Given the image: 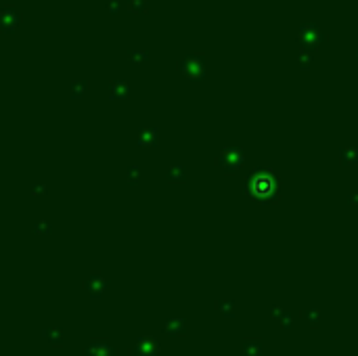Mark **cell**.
Masks as SVG:
<instances>
[{
    "label": "cell",
    "instance_id": "obj_9",
    "mask_svg": "<svg viewBox=\"0 0 358 356\" xmlns=\"http://www.w3.org/2000/svg\"><path fill=\"white\" fill-rule=\"evenodd\" d=\"M356 57H358V50H356Z\"/></svg>",
    "mask_w": 358,
    "mask_h": 356
},
{
    "label": "cell",
    "instance_id": "obj_7",
    "mask_svg": "<svg viewBox=\"0 0 358 356\" xmlns=\"http://www.w3.org/2000/svg\"><path fill=\"white\" fill-rule=\"evenodd\" d=\"M113 90L115 92H128V86L124 82H113Z\"/></svg>",
    "mask_w": 358,
    "mask_h": 356
},
{
    "label": "cell",
    "instance_id": "obj_5",
    "mask_svg": "<svg viewBox=\"0 0 358 356\" xmlns=\"http://www.w3.org/2000/svg\"><path fill=\"white\" fill-rule=\"evenodd\" d=\"M130 57L136 61V63H141V61H145L147 59V50H139V48H132L130 50Z\"/></svg>",
    "mask_w": 358,
    "mask_h": 356
},
{
    "label": "cell",
    "instance_id": "obj_6",
    "mask_svg": "<svg viewBox=\"0 0 358 356\" xmlns=\"http://www.w3.org/2000/svg\"><path fill=\"white\" fill-rule=\"evenodd\" d=\"M105 7H107L109 13H117V11H119V0H107Z\"/></svg>",
    "mask_w": 358,
    "mask_h": 356
},
{
    "label": "cell",
    "instance_id": "obj_8",
    "mask_svg": "<svg viewBox=\"0 0 358 356\" xmlns=\"http://www.w3.org/2000/svg\"><path fill=\"white\" fill-rule=\"evenodd\" d=\"M74 88L80 90V88H86V82H74Z\"/></svg>",
    "mask_w": 358,
    "mask_h": 356
},
{
    "label": "cell",
    "instance_id": "obj_3",
    "mask_svg": "<svg viewBox=\"0 0 358 356\" xmlns=\"http://www.w3.org/2000/svg\"><path fill=\"white\" fill-rule=\"evenodd\" d=\"M182 72H186L189 76H197L203 72V57L201 55H191V57H186L182 61Z\"/></svg>",
    "mask_w": 358,
    "mask_h": 356
},
{
    "label": "cell",
    "instance_id": "obj_4",
    "mask_svg": "<svg viewBox=\"0 0 358 356\" xmlns=\"http://www.w3.org/2000/svg\"><path fill=\"white\" fill-rule=\"evenodd\" d=\"M128 7H130L132 13H145L147 0H128Z\"/></svg>",
    "mask_w": 358,
    "mask_h": 356
},
{
    "label": "cell",
    "instance_id": "obj_1",
    "mask_svg": "<svg viewBox=\"0 0 358 356\" xmlns=\"http://www.w3.org/2000/svg\"><path fill=\"white\" fill-rule=\"evenodd\" d=\"M298 38L306 46H318L322 40H325V31H322L318 25H314V23H304L300 27V31H298Z\"/></svg>",
    "mask_w": 358,
    "mask_h": 356
},
{
    "label": "cell",
    "instance_id": "obj_2",
    "mask_svg": "<svg viewBox=\"0 0 358 356\" xmlns=\"http://www.w3.org/2000/svg\"><path fill=\"white\" fill-rule=\"evenodd\" d=\"M19 21H21V13L17 11V7L7 5V7L0 9V29H3V31H13V29H17Z\"/></svg>",
    "mask_w": 358,
    "mask_h": 356
}]
</instances>
